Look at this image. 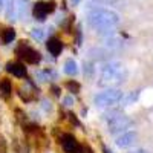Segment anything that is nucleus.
Returning <instances> with one entry per match:
<instances>
[{"label":"nucleus","instance_id":"f257e3e1","mask_svg":"<svg viewBox=\"0 0 153 153\" xmlns=\"http://www.w3.org/2000/svg\"><path fill=\"white\" fill-rule=\"evenodd\" d=\"M87 23L97 32H107L120 23V16L112 9L97 8L87 14Z\"/></svg>","mask_w":153,"mask_h":153},{"label":"nucleus","instance_id":"f03ea898","mask_svg":"<svg viewBox=\"0 0 153 153\" xmlns=\"http://www.w3.org/2000/svg\"><path fill=\"white\" fill-rule=\"evenodd\" d=\"M127 71L121 61H107L100 68V86H113L126 81Z\"/></svg>","mask_w":153,"mask_h":153},{"label":"nucleus","instance_id":"7ed1b4c3","mask_svg":"<svg viewBox=\"0 0 153 153\" xmlns=\"http://www.w3.org/2000/svg\"><path fill=\"white\" fill-rule=\"evenodd\" d=\"M106 120H107V130L112 135L123 133V132H126L133 124V121L129 117H126L124 113H121V112L107 113L106 115Z\"/></svg>","mask_w":153,"mask_h":153},{"label":"nucleus","instance_id":"20e7f679","mask_svg":"<svg viewBox=\"0 0 153 153\" xmlns=\"http://www.w3.org/2000/svg\"><path fill=\"white\" fill-rule=\"evenodd\" d=\"M123 98H124L123 91L109 87V89H106V91L100 92L94 97V104L97 107H112L115 104H118Z\"/></svg>","mask_w":153,"mask_h":153},{"label":"nucleus","instance_id":"39448f33","mask_svg":"<svg viewBox=\"0 0 153 153\" xmlns=\"http://www.w3.org/2000/svg\"><path fill=\"white\" fill-rule=\"evenodd\" d=\"M16 54L19 55V58H22L25 63H28V65H37V63H40V60H42L40 52L35 51L34 48H31L29 45H26V42H22L17 46Z\"/></svg>","mask_w":153,"mask_h":153},{"label":"nucleus","instance_id":"423d86ee","mask_svg":"<svg viewBox=\"0 0 153 153\" xmlns=\"http://www.w3.org/2000/svg\"><path fill=\"white\" fill-rule=\"evenodd\" d=\"M55 9V2L49 0V2H37L32 8V16L35 20L38 22H43L51 12H54Z\"/></svg>","mask_w":153,"mask_h":153},{"label":"nucleus","instance_id":"0eeeda50","mask_svg":"<svg viewBox=\"0 0 153 153\" xmlns=\"http://www.w3.org/2000/svg\"><path fill=\"white\" fill-rule=\"evenodd\" d=\"M60 139H61V146H63L65 153H78L80 152V144L74 135L65 133V135H61Z\"/></svg>","mask_w":153,"mask_h":153},{"label":"nucleus","instance_id":"6e6552de","mask_svg":"<svg viewBox=\"0 0 153 153\" xmlns=\"http://www.w3.org/2000/svg\"><path fill=\"white\" fill-rule=\"evenodd\" d=\"M136 138H138V135H136V132H133V130H130V132H124L123 135H120V136L117 138L115 144H117L120 149H127V147H130V146L135 144Z\"/></svg>","mask_w":153,"mask_h":153},{"label":"nucleus","instance_id":"1a4fd4ad","mask_svg":"<svg viewBox=\"0 0 153 153\" xmlns=\"http://www.w3.org/2000/svg\"><path fill=\"white\" fill-rule=\"evenodd\" d=\"M46 48H48V51L51 52V55L58 57L61 54V51H63V43H61V40H58L57 37H51L49 40H48Z\"/></svg>","mask_w":153,"mask_h":153},{"label":"nucleus","instance_id":"9d476101","mask_svg":"<svg viewBox=\"0 0 153 153\" xmlns=\"http://www.w3.org/2000/svg\"><path fill=\"white\" fill-rule=\"evenodd\" d=\"M6 71L9 74H12L14 76H19V78L26 75V68H25V65H22V63H8Z\"/></svg>","mask_w":153,"mask_h":153},{"label":"nucleus","instance_id":"9b49d317","mask_svg":"<svg viewBox=\"0 0 153 153\" xmlns=\"http://www.w3.org/2000/svg\"><path fill=\"white\" fill-rule=\"evenodd\" d=\"M28 5H29V0H16V14L20 20L26 19Z\"/></svg>","mask_w":153,"mask_h":153},{"label":"nucleus","instance_id":"f8f14e48","mask_svg":"<svg viewBox=\"0 0 153 153\" xmlns=\"http://www.w3.org/2000/svg\"><path fill=\"white\" fill-rule=\"evenodd\" d=\"M11 95H12V84H11V81L8 78L0 80V97L8 100Z\"/></svg>","mask_w":153,"mask_h":153},{"label":"nucleus","instance_id":"ddd939ff","mask_svg":"<svg viewBox=\"0 0 153 153\" xmlns=\"http://www.w3.org/2000/svg\"><path fill=\"white\" fill-rule=\"evenodd\" d=\"M63 71H65L66 75H71V76H75L78 74V65L74 58H68L65 61V66H63Z\"/></svg>","mask_w":153,"mask_h":153},{"label":"nucleus","instance_id":"4468645a","mask_svg":"<svg viewBox=\"0 0 153 153\" xmlns=\"http://www.w3.org/2000/svg\"><path fill=\"white\" fill-rule=\"evenodd\" d=\"M16 38V31L12 29V28H6L5 31H2V40L5 45H9L12 43V40Z\"/></svg>","mask_w":153,"mask_h":153},{"label":"nucleus","instance_id":"2eb2a0df","mask_svg":"<svg viewBox=\"0 0 153 153\" xmlns=\"http://www.w3.org/2000/svg\"><path fill=\"white\" fill-rule=\"evenodd\" d=\"M31 35H32L34 40H43L45 38V29L43 28H34L31 31Z\"/></svg>","mask_w":153,"mask_h":153},{"label":"nucleus","instance_id":"dca6fc26","mask_svg":"<svg viewBox=\"0 0 153 153\" xmlns=\"http://www.w3.org/2000/svg\"><path fill=\"white\" fill-rule=\"evenodd\" d=\"M106 46L107 48H120L121 46V42L118 40V38L117 37H112V38H107V40H106Z\"/></svg>","mask_w":153,"mask_h":153},{"label":"nucleus","instance_id":"f3484780","mask_svg":"<svg viewBox=\"0 0 153 153\" xmlns=\"http://www.w3.org/2000/svg\"><path fill=\"white\" fill-rule=\"evenodd\" d=\"M66 87L69 89V91H74V92H78V91H80V84H78V83H75V81H74V83L69 81V83L66 84Z\"/></svg>","mask_w":153,"mask_h":153},{"label":"nucleus","instance_id":"a211bd4d","mask_svg":"<svg viewBox=\"0 0 153 153\" xmlns=\"http://www.w3.org/2000/svg\"><path fill=\"white\" fill-rule=\"evenodd\" d=\"M63 104H65L66 107H71V106H74V97H65L63 98Z\"/></svg>","mask_w":153,"mask_h":153},{"label":"nucleus","instance_id":"6ab92c4d","mask_svg":"<svg viewBox=\"0 0 153 153\" xmlns=\"http://www.w3.org/2000/svg\"><path fill=\"white\" fill-rule=\"evenodd\" d=\"M43 109L48 112V110H51V109H52V106H51V103H48V101H43Z\"/></svg>","mask_w":153,"mask_h":153},{"label":"nucleus","instance_id":"aec40b11","mask_svg":"<svg viewBox=\"0 0 153 153\" xmlns=\"http://www.w3.org/2000/svg\"><path fill=\"white\" fill-rule=\"evenodd\" d=\"M130 153H149V152L144 150V149H138V150H133V152H130Z\"/></svg>","mask_w":153,"mask_h":153},{"label":"nucleus","instance_id":"412c9836","mask_svg":"<svg viewBox=\"0 0 153 153\" xmlns=\"http://www.w3.org/2000/svg\"><path fill=\"white\" fill-rule=\"evenodd\" d=\"M6 3H8V0H0V9H3Z\"/></svg>","mask_w":153,"mask_h":153}]
</instances>
